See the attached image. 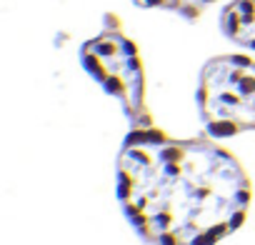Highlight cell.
<instances>
[{
  "label": "cell",
  "mask_w": 255,
  "mask_h": 245,
  "mask_svg": "<svg viewBox=\"0 0 255 245\" xmlns=\"http://www.w3.org/2000/svg\"><path fill=\"white\" fill-rule=\"evenodd\" d=\"M135 5H143V8H163V10H173L188 20H195L210 3L215 0H133Z\"/></svg>",
  "instance_id": "cell-5"
},
{
  "label": "cell",
  "mask_w": 255,
  "mask_h": 245,
  "mask_svg": "<svg viewBox=\"0 0 255 245\" xmlns=\"http://www.w3.org/2000/svg\"><path fill=\"white\" fill-rule=\"evenodd\" d=\"M220 30L238 45L255 50V0H233L220 13Z\"/></svg>",
  "instance_id": "cell-4"
},
{
  "label": "cell",
  "mask_w": 255,
  "mask_h": 245,
  "mask_svg": "<svg viewBox=\"0 0 255 245\" xmlns=\"http://www.w3.org/2000/svg\"><path fill=\"white\" fill-rule=\"evenodd\" d=\"M80 63L100 88L118 98L133 128H153V118L145 103V75L135 43L128 38L113 13L105 15L100 35L80 48Z\"/></svg>",
  "instance_id": "cell-2"
},
{
  "label": "cell",
  "mask_w": 255,
  "mask_h": 245,
  "mask_svg": "<svg viewBox=\"0 0 255 245\" xmlns=\"http://www.w3.org/2000/svg\"><path fill=\"white\" fill-rule=\"evenodd\" d=\"M198 108L213 138L255 130V63L245 55L210 58L200 70Z\"/></svg>",
  "instance_id": "cell-3"
},
{
  "label": "cell",
  "mask_w": 255,
  "mask_h": 245,
  "mask_svg": "<svg viewBox=\"0 0 255 245\" xmlns=\"http://www.w3.org/2000/svg\"><path fill=\"white\" fill-rule=\"evenodd\" d=\"M115 170L118 200L150 245H215L245 223L250 180L210 138L178 140L158 128H133Z\"/></svg>",
  "instance_id": "cell-1"
}]
</instances>
